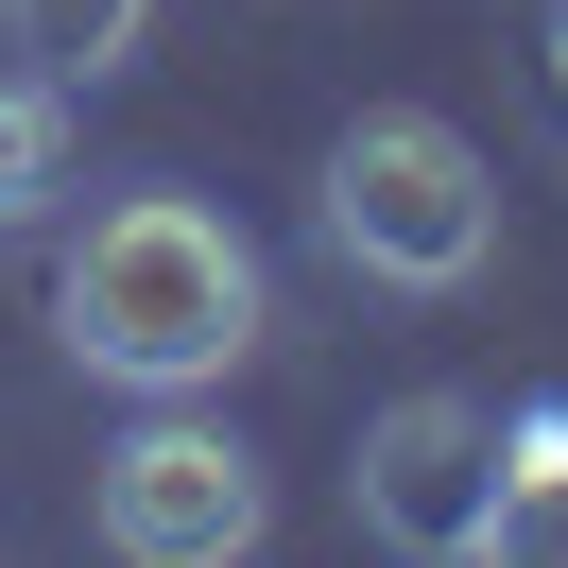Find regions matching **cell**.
I'll use <instances>...</instances> for the list:
<instances>
[{
	"label": "cell",
	"instance_id": "obj_1",
	"mask_svg": "<svg viewBox=\"0 0 568 568\" xmlns=\"http://www.w3.org/2000/svg\"><path fill=\"white\" fill-rule=\"evenodd\" d=\"M258 327H276L258 242L207 190H121V207H87V242L52 258V345H70L87 379H121V396H207Z\"/></svg>",
	"mask_w": 568,
	"mask_h": 568
},
{
	"label": "cell",
	"instance_id": "obj_2",
	"mask_svg": "<svg viewBox=\"0 0 568 568\" xmlns=\"http://www.w3.org/2000/svg\"><path fill=\"white\" fill-rule=\"evenodd\" d=\"M327 242L362 258L379 293H465L499 258V173L465 121L430 104H362L345 139H327Z\"/></svg>",
	"mask_w": 568,
	"mask_h": 568
},
{
	"label": "cell",
	"instance_id": "obj_3",
	"mask_svg": "<svg viewBox=\"0 0 568 568\" xmlns=\"http://www.w3.org/2000/svg\"><path fill=\"white\" fill-rule=\"evenodd\" d=\"M345 499H362V534H379V551H414V568L499 551V414H483V396H448V379L379 396V414H362Z\"/></svg>",
	"mask_w": 568,
	"mask_h": 568
},
{
	"label": "cell",
	"instance_id": "obj_4",
	"mask_svg": "<svg viewBox=\"0 0 568 568\" xmlns=\"http://www.w3.org/2000/svg\"><path fill=\"white\" fill-rule=\"evenodd\" d=\"M258 517H276V499H258V448L224 414H173V396H155L104 448V551H139V568H242Z\"/></svg>",
	"mask_w": 568,
	"mask_h": 568
},
{
	"label": "cell",
	"instance_id": "obj_5",
	"mask_svg": "<svg viewBox=\"0 0 568 568\" xmlns=\"http://www.w3.org/2000/svg\"><path fill=\"white\" fill-rule=\"evenodd\" d=\"M0 36H18V70H52V87H104L121 52L155 36V0H0Z\"/></svg>",
	"mask_w": 568,
	"mask_h": 568
},
{
	"label": "cell",
	"instance_id": "obj_6",
	"mask_svg": "<svg viewBox=\"0 0 568 568\" xmlns=\"http://www.w3.org/2000/svg\"><path fill=\"white\" fill-rule=\"evenodd\" d=\"M70 190V87L52 70H0V224H36Z\"/></svg>",
	"mask_w": 568,
	"mask_h": 568
},
{
	"label": "cell",
	"instance_id": "obj_7",
	"mask_svg": "<svg viewBox=\"0 0 568 568\" xmlns=\"http://www.w3.org/2000/svg\"><path fill=\"white\" fill-rule=\"evenodd\" d=\"M499 551H568V414L499 430Z\"/></svg>",
	"mask_w": 568,
	"mask_h": 568
},
{
	"label": "cell",
	"instance_id": "obj_8",
	"mask_svg": "<svg viewBox=\"0 0 568 568\" xmlns=\"http://www.w3.org/2000/svg\"><path fill=\"white\" fill-rule=\"evenodd\" d=\"M551 87H568V18H551Z\"/></svg>",
	"mask_w": 568,
	"mask_h": 568
}]
</instances>
